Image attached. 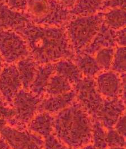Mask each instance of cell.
Masks as SVG:
<instances>
[{
    "label": "cell",
    "instance_id": "obj_1",
    "mask_svg": "<svg viewBox=\"0 0 126 149\" xmlns=\"http://www.w3.org/2000/svg\"><path fill=\"white\" fill-rule=\"evenodd\" d=\"M24 38L30 55L39 65L55 63L75 56L63 26H51L32 22L16 30Z\"/></svg>",
    "mask_w": 126,
    "mask_h": 149
},
{
    "label": "cell",
    "instance_id": "obj_2",
    "mask_svg": "<svg viewBox=\"0 0 126 149\" xmlns=\"http://www.w3.org/2000/svg\"><path fill=\"white\" fill-rule=\"evenodd\" d=\"M93 119L76 100L54 116L53 134L72 149H79L91 142Z\"/></svg>",
    "mask_w": 126,
    "mask_h": 149
},
{
    "label": "cell",
    "instance_id": "obj_3",
    "mask_svg": "<svg viewBox=\"0 0 126 149\" xmlns=\"http://www.w3.org/2000/svg\"><path fill=\"white\" fill-rule=\"evenodd\" d=\"M103 12L88 16H72L63 26L75 54H78L92 42L103 23Z\"/></svg>",
    "mask_w": 126,
    "mask_h": 149
},
{
    "label": "cell",
    "instance_id": "obj_4",
    "mask_svg": "<svg viewBox=\"0 0 126 149\" xmlns=\"http://www.w3.org/2000/svg\"><path fill=\"white\" fill-rule=\"evenodd\" d=\"M41 100V97L36 95L29 90H20L10 104L15 114L13 120L8 126L25 130L38 112Z\"/></svg>",
    "mask_w": 126,
    "mask_h": 149
},
{
    "label": "cell",
    "instance_id": "obj_5",
    "mask_svg": "<svg viewBox=\"0 0 126 149\" xmlns=\"http://www.w3.org/2000/svg\"><path fill=\"white\" fill-rule=\"evenodd\" d=\"M30 55L22 36L14 30H0V56L5 63L15 64Z\"/></svg>",
    "mask_w": 126,
    "mask_h": 149
},
{
    "label": "cell",
    "instance_id": "obj_6",
    "mask_svg": "<svg viewBox=\"0 0 126 149\" xmlns=\"http://www.w3.org/2000/svg\"><path fill=\"white\" fill-rule=\"evenodd\" d=\"M76 93V101L93 119L103 103L104 98L97 91L94 78L83 77L74 86Z\"/></svg>",
    "mask_w": 126,
    "mask_h": 149
},
{
    "label": "cell",
    "instance_id": "obj_7",
    "mask_svg": "<svg viewBox=\"0 0 126 149\" xmlns=\"http://www.w3.org/2000/svg\"><path fill=\"white\" fill-rule=\"evenodd\" d=\"M0 134L12 149H44V139L28 130L7 125Z\"/></svg>",
    "mask_w": 126,
    "mask_h": 149
},
{
    "label": "cell",
    "instance_id": "obj_8",
    "mask_svg": "<svg viewBox=\"0 0 126 149\" xmlns=\"http://www.w3.org/2000/svg\"><path fill=\"white\" fill-rule=\"evenodd\" d=\"M97 90L105 99L126 97V81L111 70L103 71L95 79Z\"/></svg>",
    "mask_w": 126,
    "mask_h": 149
},
{
    "label": "cell",
    "instance_id": "obj_9",
    "mask_svg": "<svg viewBox=\"0 0 126 149\" xmlns=\"http://www.w3.org/2000/svg\"><path fill=\"white\" fill-rule=\"evenodd\" d=\"M22 89L15 64H6L0 72V96L8 104H11L17 93Z\"/></svg>",
    "mask_w": 126,
    "mask_h": 149
},
{
    "label": "cell",
    "instance_id": "obj_10",
    "mask_svg": "<svg viewBox=\"0 0 126 149\" xmlns=\"http://www.w3.org/2000/svg\"><path fill=\"white\" fill-rule=\"evenodd\" d=\"M126 102L120 97L105 99L97 116L98 120L105 129L113 128L119 118L125 114Z\"/></svg>",
    "mask_w": 126,
    "mask_h": 149
},
{
    "label": "cell",
    "instance_id": "obj_11",
    "mask_svg": "<svg viewBox=\"0 0 126 149\" xmlns=\"http://www.w3.org/2000/svg\"><path fill=\"white\" fill-rule=\"evenodd\" d=\"M32 22L26 13L18 12L0 1V30H17Z\"/></svg>",
    "mask_w": 126,
    "mask_h": 149
},
{
    "label": "cell",
    "instance_id": "obj_12",
    "mask_svg": "<svg viewBox=\"0 0 126 149\" xmlns=\"http://www.w3.org/2000/svg\"><path fill=\"white\" fill-rule=\"evenodd\" d=\"M76 99V93L74 89L63 94L48 96L42 99L39 105L38 112H48L53 115L56 114L70 106Z\"/></svg>",
    "mask_w": 126,
    "mask_h": 149
},
{
    "label": "cell",
    "instance_id": "obj_13",
    "mask_svg": "<svg viewBox=\"0 0 126 149\" xmlns=\"http://www.w3.org/2000/svg\"><path fill=\"white\" fill-rule=\"evenodd\" d=\"M51 8L45 17L34 23L51 26H63L72 17L70 10L56 0H50Z\"/></svg>",
    "mask_w": 126,
    "mask_h": 149
},
{
    "label": "cell",
    "instance_id": "obj_14",
    "mask_svg": "<svg viewBox=\"0 0 126 149\" xmlns=\"http://www.w3.org/2000/svg\"><path fill=\"white\" fill-rule=\"evenodd\" d=\"M115 36L116 31L108 28L103 22L96 36L82 53L93 56L102 48H115L117 47Z\"/></svg>",
    "mask_w": 126,
    "mask_h": 149
},
{
    "label": "cell",
    "instance_id": "obj_15",
    "mask_svg": "<svg viewBox=\"0 0 126 149\" xmlns=\"http://www.w3.org/2000/svg\"><path fill=\"white\" fill-rule=\"evenodd\" d=\"M54 116L45 112H38L28 124V130L45 139L53 133Z\"/></svg>",
    "mask_w": 126,
    "mask_h": 149
},
{
    "label": "cell",
    "instance_id": "obj_16",
    "mask_svg": "<svg viewBox=\"0 0 126 149\" xmlns=\"http://www.w3.org/2000/svg\"><path fill=\"white\" fill-rule=\"evenodd\" d=\"M54 73V63L39 65L34 80L29 90L38 97H42L45 93V90L51 76Z\"/></svg>",
    "mask_w": 126,
    "mask_h": 149
},
{
    "label": "cell",
    "instance_id": "obj_17",
    "mask_svg": "<svg viewBox=\"0 0 126 149\" xmlns=\"http://www.w3.org/2000/svg\"><path fill=\"white\" fill-rule=\"evenodd\" d=\"M22 83V89L29 90L33 82L39 64L30 55L15 63Z\"/></svg>",
    "mask_w": 126,
    "mask_h": 149
},
{
    "label": "cell",
    "instance_id": "obj_18",
    "mask_svg": "<svg viewBox=\"0 0 126 149\" xmlns=\"http://www.w3.org/2000/svg\"><path fill=\"white\" fill-rule=\"evenodd\" d=\"M56 74L63 77L74 86L83 78V75L74 62L70 59H63L54 63Z\"/></svg>",
    "mask_w": 126,
    "mask_h": 149
},
{
    "label": "cell",
    "instance_id": "obj_19",
    "mask_svg": "<svg viewBox=\"0 0 126 149\" xmlns=\"http://www.w3.org/2000/svg\"><path fill=\"white\" fill-rule=\"evenodd\" d=\"M72 61L80 70L84 77L94 78L103 71L94 56L85 53L75 54Z\"/></svg>",
    "mask_w": 126,
    "mask_h": 149
},
{
    "label": "cell",
    "instance_id": "obj_20",
    "mask_svg": "<svg viewBox=\"0 0 126 149\" xmlns=\"http://www.w3.org/2000/svg\"><path fill=\"white\" fill-rule=\"evenodd\" d=\"M104 0H77L70 10L72 16H88L103 11Z\"/></svg>",
    "mask_w": 126,
    "mask_h": 149
},
{
    "label": "cell",
    "instance_id": "obj_21",
    "mask_svg": "<svg viewBox=\"0 0 126 149\" xmlns=\"http://www.w3.org/2000/svg\"><path fill=\"white\" fill-rule=\"evenodd\" d=\"M103 22L113 30L121 29L126 28V9L114 8L103 11Z\"/></svg>",
    "mask_w": 126,
    "mask_h": 149
},
{
    "label": "cell",
    "instance_id": "obj_22",
    "mask_svg": "<svg viewBox=\"0 0 126 149\" xmlns=\"http://www.w3.org/2000/svg\"><path fill=\"white\" fill-rule=\"evenodd\" d=\"M50 8V0H28L26 13L36 22L48 14Z\"/></svg>",
    "mask_w": 126,
    "mask_h": 149
},
{
    "label": "cell",
    "instance_id": "obj_23",
    "mask_svg": "<svg viewBox=\"0 0 126 149\" xmlns=\"http://www.w3.org/2000/svg\"><path fill=\"white\" fill-rule=\"evenodd\" d=\"M74 89L71 84L66 79L54 73L48 84L45 94L48 96L58 95L66 93Z\"/></svg>",
    "mask_w": 126,
    "mask_h": 149
},
{
    "label": "cell",
    "instance_id": "obj_24",
    "mask_svg": "<svg viewBox=\"0 0 126 149\" xmlns=\"http://www.w3.org/2000/svg\"><path fill=\"white\" fill-rule=\"evenodd\" d=\"M106 131L102 123L97 119L93 120L92 128L93 145L96 149H107Z\"/></svg>",
    "mask_w": 126,
    "mask_h": 149
},
{
    "label": "cell",
    "instance_id": "obj_25",
    "mask_svg": "<svg viewBox=\"0 0 126 149\" xmlns=\"http://www.w3.org/2000/svg\"><path fill=\"white\" fill-rule=\"evenodd\" d=\"M116 48V47H115ZM115 48H104L98 50L93 56L102 71L111 70Z\"/></svg>",
    "mask_w": 126,
    "mask_h": 149
},
{
    "label": "cell",
    "instance_id": "obj_26",
    "mask_svg": "<svg viewBox=\"0 0 126 149\" xmlns=\"http://www.w3.org/2000/svg\"><path fill=\"white\" fill-rule=\"evenodd\" d=\"M126 47L115 48L111 70L119 74L126 73Z\"/></svg>",
    "mask_w": 126,
    "mask_h": 149
},
{
    "label": "cell",
    "instance_id": "obj_27",
    "mask_svg": "<svg viewBox=\"0 0 126 149\" xmlns=\"http://www.w3.org/2000/svg\"><path fill=\"white\" fill-rule=\"evenodd\" d=\"M106 132V142L109 148H125L126 146L125 137L118 134L114 128L108 130Z\"/></svg>",
    "mask_w": 126,
    "mask_h": 149
},
{
    "label": "cell",
    "instance_id": "obj_28",
    "mask_svg": "<svg viewBox=\"0 0 126 149\" xmlns=\"http://www.w3.org/2000/svg\"><path fill=\"white\" fill-rule=\"evenodd\" d=\"M28 0H5V3L9 8L21 13H26Z\"/></svg>",
    "mask_w": 126,
    "mask_h": 149
},
{
    "label": "cell",
    "instance_id": "obj_29",
    "mask_svg": "<svg viewBox=\"0 0 126 149\" xmlns=\"http://www.w3.org/2000/svg\"><path fill=\"white\" fill-rule=\"evenodd\" d=\"M114 8L126 9V0H104L103 11Z\"/></svg>",
    "mask_w": 126,
    "mask_h": 149
},
{
    "label": "cell",
    "instance_id": "obj_30",
    "mask_svg": "<svg viewBox=\"0 0 126 149\" xmlns=\"http://www.w3.org/2000/svg\"><path fill=\"white\" fill-rule=\"evenodd\" d=\"M118 134L126 137V114H123L113 128Z\"/></svg>",
    "mask_w": 126,
    "mask_h": 149
},
{
    "label": "cell",
    "instance_id": "obj_31",
    "mask_svg": "<svg viewBox=\"0 0 126 149\" xmlns=\"http://www.w3.org/2000/svg\"><path fill=\"white\" fill-rule=\"evenodd\" d=\"M126 28L116 31V43L117 46L126 47Z\"/></svg>",
    "mask_w": 126,
    "mask_h": 149
},
{
    "label": "cell",
    "instance_id": "obj_32",
    "mask_svg": "<svg viewBox=\"0 0 126 149\" xmlns=\"http://www.w3.org/2000/svg\"><path fill=\"white\" fill-rule=\"evenodd\" d=\"M61 4L68 8L69 10L71 9L74 7V4L76 3L77 0H56Z\"/></svg>",
    "mask_w": 126,
    "mask_h": 149
},
{
    "label": "cell",
    "instance_id": "obj_33",
    "mask_svg": "<svg viewBox=\"0 0 126 149\" xmlns=\"http://www.w3.org/2000/svg\"><path fill=\"white\" fill-rule=\"evenodd\" d=\"M8 125L6 120L3 117L2 114L0 113V131Z\"/></svg>",
    "mask_w": 126,
    "mask_h": 149
},
{
    "label": "cell",
    "instance_id": "obj_34",
    "mask_svg": "<svg viewBox=\"0 0 126 149\" xmlns=\"http://www.w3.org/2000/svg\"><path fill=\"white\" fill-rule=\"evenodd\" d=\"M79 149H96L94 146L92 145V144H90L89 143L88 145H86L83 147H82L81 148Z\"/></svg>",
    "mask_w": 126,
    "mask_h": 149
},
{
    "label": "cell",
    "instance_id": "obj_35",
    "mask_svg": "<svg viewBox=\"0 0 126 149\" xmlns=\"http://www.w3.org/2000/svg\"><path fill=\"white\" fill-rule=\"evenodd\" d=\"M4 66H5V62H3L2 57L0 56V72L2 70V69L3 68V67H4Z\"/></svg>",
    "mask_w": 126,
    "mask_h": 149
},
{
    "label": "cell",
    "instance_id": "obj_36",
    "mask_svg": "<svg viewBox=\"0 0 126 149\" xmlns=\"http://www.w3.org/2000/svg\"><path fill=\"white\" fill-rule=\"evenodd\" d=\"M7 104L3 101V100L2 99V97L0 96V107H2L4 105H6Z\"/></svg>",
    "mask_w": 126,
    "mask_h": 149
},
{
    "label": "cell",
    "instance_id": "obj_37",
    "mask_svg": "<svg viewBox=\"0 0 126 149\" xmlns=\"http://www.w3.org/2000/svg\"><path fill=\"white\" fill-rule=\"evenodd\" d=\"M59 149H74L70 148V147H68L67 146V145H65V144H63V145L59 148Z\"/></svg>",
    "mask_w": 126,
    "mask_h": 149
},
{
    "label": "cell",
    "instance_id": "obj_38",
    "mask_svg": "<svg viewBox=\"0 0 126 149\" xmlns=\"http://www.w3.org/2000/svg\"><path fill=\"white\" fill-rule=\"evenodd\" d=\"M125 149V148H120V147H116V148H109V149Z\"/></svg>",
    "mask_w": 126,
    "mask_h": 149
},
{
    "label": "cell",
    "instance_id": "obj_39",
    "mask_svg": "<svg viewBox=\"0 0 126 149\" xmlns=\"http://www.w3.org/2000/svg\"><path fill=\"white\" fill-rule=\"evenodd\" d=\"M0 138H1V136H0Z\"/></svg>",
    "mask_w": 126,
    "mask_h": 149
},
{
    "label": "cell",
    "instance_id": "obj_40",
    "mask_svg": "<svg viewBox=\"0 0 126 149\" xmlns=\"http://www.w3.org/2000/svg\"></svg>",
    "mask_w": 126,
    "mask_h": 149
}]
</instances>
